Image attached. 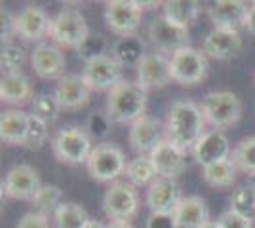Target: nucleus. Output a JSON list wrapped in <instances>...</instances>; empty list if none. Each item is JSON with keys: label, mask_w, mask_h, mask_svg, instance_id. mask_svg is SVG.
Wrapping results in <instances>:
<instances>
[{"label": "nucleus", "mask_w": 255, "mask_h": 228, "mask_svg": "<svg viewBox=\"0 0 255 228\" xmlns=\"http://www.w3.org/2000/svg\"><path fill=\"white\" fill-rule=\"evenodd\" d=\"M204 118L202 109L192 101H175L166 118V139L179 151H194L196 143L202 139Z\"/></svg>", "instance_id": "f257e3e1"}, {"label": "nucleus", "mask_w": 255, "mask_h": 228, "mask_svg": "<svg viewBox=\"0 0 255 228\" xmlns=\"http://www.w3.org/2000/svg\"><path fill=\"white\" fill-rule=\"evenodd\" d=\"M147 91L137 82L122 80L107 95V116L115 124H133L145 116Z\"/></svg>", "instance_id": "f03ea898"}, {"label": "nucleus", "mask_w": 255, "mask_h": 228, "mask_svg": "<svg viewBox=\"0 0 255 228\" xmlns=\"http://www.w3.org/2000/svg\"><path fill=\"white\" fill-rule=\"evenodd\" d=\"M202 112L206 122L215 130H225L238 124L242 118V101L233 91H210L202 99Z\"/></svg>", "instance_id": "7ed1b4c3"}, {"label": "nucleus", "mask_w": 255, "mask_h": 228, "mask_svg": "<svg viewBox=\"0 0 255 228\" xmlns=\"http://www.w3.org/2000/svg\"><path fill=\"white\" fill-rule=\"evenodd\" d=\"M90 36V29L82 11L76 8H63L50 25V38L57 46L78 50L84 40Z\"/></svg>", "instance_id": "20e7f679"}, {"label": "nucleus", "mask_w": 255, "mask_h": 228, "mask_svg": "<svg viewBox=\"0 0 255 228\" xmlns=\"http://www.w3.org/2000/svg\"><path fill=\"white\" fill-rule=\"evenodd\" d=\"M126 156L117 145L101 143L94 147L86 162V169L92 179H96L99 183H111V181H117L122 173H126Z\"/></svg>", "instance_id": "39448f33"}, {"label": "nucleus", "mask_w": 255, "mask_h": 228, "mask_svg": "<svg viewBox=\"0 0 255 228\" xmlns=\"http://www.w3.org/2000/svg\"><path fill=\"white\" fill-rule=\"evenodd\" d=\"M52 147L55 158L59 162L71 163V165L86 163L94 151L88 131L78 126H69V128L57 131Z\"/></svg>", "instance_id": "423d86ee"}, {"label": "nucleus", "mask_w": 255, "mask_h": 228, "mask_svg": "<svg viewBox=\"0 0 255 228\" xmlns=\"http://www.w3.org/2000/svg\"><path fill=\"white\" fill-rule=\"evenodd\" d=\"M170 69L173 82L181 86H194L202 82L208 73V59L206 54L194 48H185L170 57Z\"/></svg>", "instance_id": "0eeeda50"}, {"label": "nucleus", "mask_w": 255, "mask_h": 228, "mask_svg": "<svg viewBox=\"0 0 255 228\" xmlns=\"http://www.w3.org/2000/svg\"><path fill=\"white\" fill-rule=\"evenodd\" d=\"M139 196L133 185L128 183H113L103 196V211L111 221H124L137 213Z\"/></svg>", "instance_id": "6e6552de"}, {"label": "nucleus", "mask_w": 255, "mask_h": 228, "mask_svg": "<svg viewBox=\"0 0 255 228\" xmlns=\"http://www.w3.org/2000/svg\"><path fill=\"white\" fill-rule=\"evenodd\" d=\"M149 38L154 44V48L158 50V54H177L179 50L189 48L191 36L189 29L179 27L170 19H166L164 15H160L156 19H152L149 25Z\"/></svg>", "instance_id": "1a4fd4ad"}, {"label": "nucleus", "mask_w": 255, "mask_h": 228, "mask_svg": "<svg viewBox=\"0 0 255 228\" xmlns=\"http://www.w3.org/2000/svg\"><path fill=\"white\" fill-rule=\"evenodd\" d=\"M105 23L115 34L133 36L141 25V10L135 0H111L105 8Z\"/></svg>", "instance_id": "9d476101"}, {"label": "nucleus", "mask_w": 255, "mask_h": 228, "mask_svg": "<svg viewBox=\"0 0 255 228\" xmlns=\"http://www.w3.org/2000/svg\"><path fill=\"white\" fill-rule=\"evenodd\" d=\"M86 84L96 91H111L118 82H122V65L118 63L113 55H103L94 61L86 63L84 67Z\"/></svg>", "instance_id": "9b49d317"}, {"label": "nucleus", "mask_w": 255, "mask_h": 228, "mask_svg": "<svg viewBox=\"0 0 255 228\" xmlns=\"http://www.w3.org/2000/svg\"><path fill=\"white\" fill-rule=\"evenodd\" d=\"M42 188L40 177L36 169L29 163H17L6 173L4 181V194L11 200H31L36 196V192Z\"/></svg>", "instance_id": "f8f14e48"}, {"label": "nucleus", "mask_w": 255, "mask_h": 228, "mask_svg": "<svg viewBox=\"0 0 255 228\" xmlns=\"http://www.w3.org/2000/svg\"><path fill=\"white\" fill-rule=\"evenodd\" d=\"M164 139H166V128H162V124L152 116H143L137 122H133L128 135L131 149L139 156H150Z\"/></svg>", "instance_id": "ddd939ff"}, {"label": "nucleus", "mask_w": 255, "mask_h": 228, "mask_svg": "<svg viewBox=\"0 0 255 228\" xmlns=\"http://www.w3.org/2000/svg\"><path fill=\"white\" fill-rule=\"evenodd\" d=\"M171 80L170 59L164 54H147L137 65V84L145 91L162 89Z\"/></svg>", "instance_id": "4468645a"}, {"label": "nucleus", "mask_w": 255, "mask_h": 228, "mask_svg": "<svg viewBox=\"0 0 255 228\" xmlns=\"http://www.w3.org/2000/svg\"><path fill=\"white\" fill-rule=\"evenodd\" d=\"M92 87L86 84L84 76L80 75H65L57 80L55 86V99L59 101L61 109L65 110H78L84 109L90 103Z\"/></svg>", "instance_id": "2eb2a0df"}, {"label": "nucleus", "mask_w": 255, "mask_h": 228, "mask_svg": "<svg viewBox=\"0 0 255 228\" xmlns=\"http://www.w3.org/2000/svg\"><path fill=\"white\" fill-rule=\"evenodd\" d=\"M31 63L36 75L44 80H50V78H61L63 76L67 59H65V54L57 44L42 42L32 50Z\"/></svg>", "instance_id": "dca6fc26"}, {"label": "nucleus", "mask_w": 255, "mask_h": 228, "mask_svg": "<svg viewBox=\"0 0 255 228\" xmlns=\"http://www.w3.org/2000/svg\"><path fill=\"white\" fill-rule=\"evenodd\" d=\"M192 154H194V160L202 167H208L212 163L229 160L233 152H231V143L227 139V135L223 131L213 130L204 133L202 139L196 143Z\"/></svg>", "instance_id": "f3484780"}, {"label": "nucleus", "mask_w": 255, "mask_h": 228, "mask_svg": "<svg viewBox=\"0 0 255 228\" xmlns=\"http://www.w3.org/2000/svg\"><path fill=\"white\" fill-rule=\"evenodd\" d=\"M15 36L23 40H40L50 34L52 19L50 15L38 6H27L15 15Z\"/></svg>", "instance_id": "a211bd4d"}, {"label": "nucleus", "mask_w": 255, "mask_h": 228, "mask_svg": "<svg viewBox=\"0 0 255 228\" xmlns=\"http://www.w3.org/2000/svg\"><path fill=\"white\" fill-rule=\"evenodd\" d=\"M248 11L250 8L240 0H219L210 8V19L215 29L238 33L242 27H246Z\"/></svg>", "instance_id": "6ab92c4d"}, {"label": "nucleus", "mask_w": 255, "mask_h": 228, "mask_svg": "<svg viewBox=\"0 0 255 228\" xmlns=\"http://www.w3.org/2000/svg\"><path fill=\"white\" fill-rule=\"evenodd\" d=\"M242 50V38L238 33L213 29L212 33L206 34L202 44V52L206 57H212L217 61H229L240 54Z\"/></svg>", "instance_id": "aec40b11"}, {"label": "nucleus", "mask_w": 255, "mask_h": 228, "mask_svg": "<svg viewBox=\"0 0 255 228\" xmlns=\"http://www.w3.org/2000/svg\"><path fill=\"white\" fill-rule=\"evenodd\" d=\"M150 160H152V165L156 169L158 177H164V179H173L179 177L185 167H187V158H185V152L179 151L175 145H171L168 139L160 143L158 147L152 151L150 154Z\"/></svg>", "instance_id": "412c9836"}, {"label": "nucleus", "mask_w": 255, "mask_h": 228, "mask_svg": "<svg viewBox=\"0 0 255 228\" xmlns=\"http://www.w3.org/2000/svg\"><path fill=\"white\" fill-rule=\"evenodd\" d=\"M179 202V186L173 179L158 177L147 190V206L152 213H173Z\"/></svg>", "instance_id": "4be33fe9"}, {"label": "nucleus", "mask_w": 255, "mask_h": 228, "mask_svg": "<svg viewBox=\"0 0 255 228\" xmlns=\"http://www.w3.org/2000/svg\"><path fill=\"white\" fill-rule=\"evenodd\" d=\"M173 215L179 228H202L206 223H210V209L200 196L181 198Z\"/></svg>", "instance_id": "5701e85b"}, {"label": "nucleus", "mask_w": 255, "mask_h": 228, "mask_svg": "<svg viewBox=\"0 0 255 228\" xmlns=\"http://www.w3.org/2000/svg\"><path fill=\"white\" fill-rule=\"evenodd\" d=\"M29 120H31V114H27L19 109H10L2 112L0 139L8 145H21L23 147L27 131H29Z\"/></svg>", "instance_id": "b1692460"}, {"label": "nucleus", "mask_w": 255, "mask_h": 228, "mask_svg": "<svg viewBox=\"0 0 255 228\" xmlns=\"http://www.w3.org/2000/svg\"><path fill=\"white\" fill-rule=\"evenodd\" d=\"M0 99L8 105H25L32 99V87L27 76L21 73H10L2 76Z\"/></svg>", "instance_id": "393cba45"}, {"label": "nucleus", "mask_w": 255, "mask_h": 228, "mask_svg": "<svg viewBox=\"0 0 255 228\" xmlns=\"http://www.w3.org/2000/svg\"><path fill=\"white\" fill-rule=\"evenodd\" d=\"M145 46L139 36H120L113 46V57L122 67H137L145 57Z\"/></svg>", "instance_id": "a878e982"}, {"label": "nucleus", "mask_w": 255, "mask_h": 228, "mask_svg": "<svg viewBox=\"0 0 255 228\" xmlns=\"http://www.w3.org/2000/svg\"><path fill=\"white\" fill-rule=\"evenodd\" d=\"M200 13V4L194 0H168L164 2V17L171 23L189 29Z\"/></svg>", "instance_id": "bb28decb"}, {"label": "nucleus", "mask_w": 255, "mask_h": 228, "mask_svg": "<svg viewBox=\"0 0 255 228\" xmlns=\"http://www.w3.org/2000/svg\"><path fill=\"white\" fill-rule=\"evenodd\" d=\"M126 177L129 179V183L135 186H145V185H152L156 179H158V173L152 165V160L150 156H135L133 160H129L126 165Z\"/></svg>", "instance_id": "cd10ccee"}, {"label": "nucleus", "mask_w": 255, "mask_h": 228, "mask_svg": "<svg viewBox=\"0 0 255 228\" xmlns=\"http://www.w3.org/2000/svg\"><path fill=\"white\" fill-rule=\"evenodd\" d=\"M204 181L213 188H227L233 186L236 181V165L233 160H223V162L212 163L208 167H204Z\"/></svg>", "instance_id": "c85d7f7f"}, {"label": "nucleus", "mask_w": 255, "mask_h": 228, "mask_svg": "<svg viewBox=\"0 0 255 228\" xmlns=\"http://www.w3.org/2000/svg\"><path fill=\"white\" fill-rule=\"evenodd\" d=\"M55 228H84L88 225V213L75 202H65L55 211Z\"/></svg>", "instance_id": "c756f323"}, {"label": "nucleus", "mask_w": 255, "mask_h": 228, "mask_svg": "<svg viewBox=\"0 0 255 228\" xmlns=\"http://www.w3.org/2000/svg\"><path fill=\"white\" fill-rule=\"evenodd\" d=\"M61 188L55 185H42V188L36 192V196L32 198V207L34 213H40L44 217L48 215H55V211L61 206Z\"/></svg>", "instance_id": "7c9ffc66"}, {"label": "nucleus", "mask_w": 255, "mask_h": 228, "mask_svg": "<svg viewBox=\"0 0 255 228\" xmlns=\"http://www.w3.org/2000/svg\"><path fill=\"white\" fill-rule=\"evenodd\" d=\"M231 160L236 165V169L248 175H255V135L246 137L234 147Z\"/></svg>", "instance_id": "2f4dec72"}, {"label": "nucleus", "mask_w": 255, "mask_h": 228, "mask_svg": "<svg viewBox=\"0 0 255 228\" xmlns=\"http://www.w3.org/2000/svg\"><path fill=\"white\" fill-rule=\"evenodd\" d=\"M61 105L59 101L55 99V95H50V93H40L32 99V114L36 118L44 120L46 124H53L59 112H61Z\"/></svg>", "instance_id": "473e14b6"}, {"label": "nucleus", "mask_w": 255, "mask_h": 228, "mask_svg": "<svg viewBox=\"0 0 255 228\" xmlns=\"http://www.w3.org/2000/svg\"><path fill=\"white\" fill-rule=\"evenodd\" d=\"M231 209L244 215V217H255V192L250 186H238L231 196Z\"/></svg>", "instance_id": "72a5a7b5"}, {"label": "nucleus", "mask_w": 255, "mask_h": 228, "mask_svg": "<svg viewBox=\"0 0 255 228\" xmlns=\"http://www.w3.org/2000/svg\"><path fill=\"white\" fill-rule=\"evenodd\" d=\"M48 126L44 120L36 118L34 114H31V120H29V131H27V137H25V143L23 147L25 149H31V151H38L44 143L48 141Z\"/></svg>", "instance_id": "f704fd0d"}, {"label": "nucleus", "mask_w": 255, "mask_h": 228, "mask_svg": "<svg viewBox=\"0 0 255 228\" xmlns=\"http://www.w3.org/2000/svg\"><path fill=\"white\" fill-rule=\"evenodd\" d=\"M107 50V40L101 36V34H90L84 40V44L76 50L78 52V57L84 61V63H90L97 57H103Z\"/></svg>", "instance_id": "c9c22d12"}, {"label": "nucleus", "mask_w": 255, "mask_h": 228, "mask_svg": "<svg viewBox=\"0 0 255 228\" xmlns=\"http://www.w3.org/2000/svg\"><path fill=\"white\" fill-rule=\"evenodd\" d=\"M25 63V52H23L19 46H13V44H6L2 48V57H0V65L2 71L6 75L10 73H19V67Z\"/></svg>", "instance_id": "e433bc0d"}, {"label": "nucleus", "mask_w": 255, "mask_h": 228, "mask_svg": "<svg viewBox=\"0 0 255 228\" xmlns=\"http://www.w3.org/2000/svg\"><path fill=\"white\" fill-rule=\"evenodd\" d=\"M86 130H88V135H92V137H96V139H105L107 135L111 133V118H109L107 114L94 112V114L88 118Z\"/></svg>", "instance_id": "4c0bfd02"}, {"label": "nucleus", "mask_w": 255, "mask_h": 228, "mask_svg": "<svg viewBox=\"0 0 255 228\" xmlns=\"http://www.w3.org/2000/svg\"><path fill=\"white\" fill-rule=\"evenodd\" d=\"M217 223L221 225V228H254V221H252V219L244 217V215L236 213L233 209L225 211Z\"/></svg>", "instance_id": "58836bf2"}, {"label": "nucleus", "mask_w": 255, "mask_h": 228, "mask_svg": "<svg viewBox=\"0 0 255 228\" xmlns=\"http://www.w3.org/2000/svg\"><path fill=\"white\" fill-rule=\"evenodd\" d=\"M147 228H179V225L173 213H150Z\"/></svg>", "instance_id": "ea45409f"}, {"label": "nucleus", "mask_w": 255, "mask_h": 228, "mask_svg": "<svg viewBox=\"0 0 255 228\" xmlns=\"http://www.w3.org/2000/svg\"><path fill=\"white\" fill-rule=\"evenodd\" d=\"M17 228H52V227H50L48 217H44L40 213H34V211H32V213L23 215Z\"/></svg>", "instance_id": "a19ab883"}, {"label": "nucleus", "mask_w": 255, "mask_h": 228, "mask_svg": "<svg viewBox=\"0 0 255 228\" xmlns=\"http://www.w3.org/2000/svg\"><path fill=\"white\" fill-rule=\"evenodd\" d=\"M246 29H248V33L254 34V36H255V2L252 4L250 11H248V19H246Z\"/></svg>", "instance_id": "79ce46f5"}, {"label": "nucleus", "mask_w": 255, "mask_h": 228, "mask_svg": "<svg viewBox=\"0 0 255 228\" xmlns=\"http://www.w3.org/2000/svg\"><path fill=\"white\" fill-rule=\"evenodd\" d=\"M135 4H137V8L141 11L152 10V8H158L160 6V2H156V0H150V2H147V0H135Z\"/></svg>", "instance_id": "37998d69"}, {"label": "nucleus", "mask_w": 255, "mask_h": 228, "mask_svg": "<svg viewBox=\"0 0 255 228\" xmlns=\"http://www.w3.org/2000/svg\"><path fill=\"white\" fill-rule=\"evenodd\" d=\"M105 228H133L129 223H124V221H111Z\"/></svg>", "instance_id": "c03bdc74"}, {"label": "nucleus", "mask_w": 255, "mask_h": 228, "mask_svg": "<svg viewBox=\"0 0 255 228\" xmlns=\"http://www.w3.org/2000/svg\"><path fill=\"white\" fill-rule=\"evenodd\" d=\"M84 228H105V227H103L99 221H92V219H90V221H88V225H86Z\"/></svg>", "instance_id": "a18cd8bd"}, {"label": "nucleus", "mask_w": 255, "mask_h": 228, "mask_svg": "<svg viewBox=\"0 0 255 228\" xmlns=\"http://www.w3.org/2000/svg\"><path fill=\"white\" fill-rule=\"evenodd\" d=\"M202 228H221V225H219L217 221H210V223H206Z\"/></svg>", "instance_id": "49530a36"}, {"label": "nucleus", "mask_w": 255, "mask_h": 228, "mask_svg": "<svg viewBox=\"0 0 255 228\" xmlns=\"http://www.w3.org/2000/svg\"><path fill=\"white\" fill-rule=\"evenodd\" d=\"M248 186L255 192V175H250V179H248Z\"/></svg>", "instance_id": "de8ad7c7"}]
</instances>
